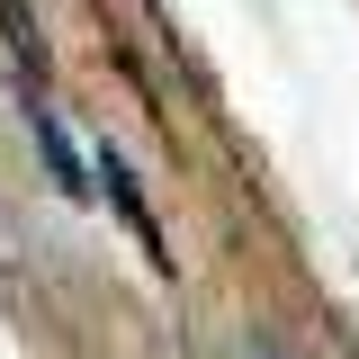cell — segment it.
I'll return each mask as SVG.
<instances>
[{
    "mask_svg": "<svg viewBox=\"0 0 359 359\" xmlns=\"http://www.w3.org/2000/svg\"><path fill=\"white\" fill-rule=\"evenodd\" d=\"M99 180H108V198H117V216H126L135 233L153 243V207H144V189H135V171H126V153H108V144H99Z\"/></svg>",
    "mask_w": 359,
    "mask_h": 359,
    "instance_id": "1",
    "label": "cell"
},
{
    "mask_svg": "<svg viewBox=\"0 0 359 359\" xmlns=\"http://www.w3.org/2000/svg\"><path fill=\"white\" fill-rule=\"evenodd\" d=\"M252 359H278V351H269V341H252Z\"/></svg>",
    "mask_w": 359,
    "mask_h": 359,
    "instance_id": "3",
    "label": "cell"
},
{
    "mask_svg": "<svg viewBox=\"0 0 359 359\" xmlns=\"http://www.w3.org/2000/svg\"><path fill=\"white\" fill-rule=\"evenodd\" d=\"M0 18H9V36H18V54H27V9H18V0H0Z\"/></svg>",
    "mask_w": 359,
    "mask_h": 359,
    "instance_id": "2",
    "label": "cell"
}]
</instances>
